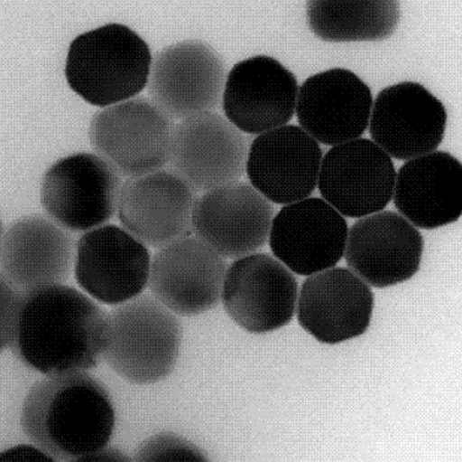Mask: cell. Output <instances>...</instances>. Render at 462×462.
Returning <instances> with one entry per match:
<instances>
[{
  "instance_id": "cell-1",
  "label": "cell",
  "mask_w": 462,
  "mask_h": 462,
  "mask_svg": "<svg viewBox=\"0 0 462 462\" xmlns=\"http://www.w3.org/2000/svg\"><path fill=\"white\" fill-rule=\"evenodd\" d=\"M108 314L65 284L25 294L13 351L44 375L87 372L104 358Z\"/></svg>"
},
{
  "instance_id": "cell-2",
  "label": "cell",
  "mask_w": 462,
  "mask_h": 462,
  "mask_svg": "<svg viewBox=\"0 0 462 462\" xmlns=\"http://www.w3.org/2000/svg\"><path fill=\"white\" fill-rule=\"evenodd\" d=\"M22 427L54 461H85L107 447L116 410L107 389L87 372L48 375L27 393Z\"/></svg>"
},
{
  "instance_id": "cell-3",
  "label": "cell",
  "mask_w": 462,
  "mask_h": 462,
  "mask_svg": "<svg viewBox=\"0 0 462 462\" xmlns=\"http://www.w3.org/2000/svg\"><path fill=\"white\" fill-rule=\"evenodd\" d=\"M149 44L123 24H106L71 41L65 78L71 90L97 108L136 98L152 70Z\"/></svg>"
},
{
  "instance_id": "cell-4",
  "label": "cell",
  "mask_w": 462,
  "mask_h": 462,
  "mask_svg": "<svg viewBox=\"0 0 462 462\" xmlns=\"http://www.w3.org/2000/svg\"><path fill=\"white\" fill-rule=\"evenodd\" d=\"M183 341L177 315L152 294L142 293L108 314L104 361L136 385L162 382L176 368Z\"/></svg>"
},
{
  "instance_id": "cell-5",
  "label": "cell",
  "mask_w": 462,
  "mask_h": 462,
  "mask_svg": "<svg viewBox=\"0 0 462 462\" xmlns=\"http://www.w3.org/2000/svg\"><path fill=\"white\" fill-rule=\"evenodd\" d=\"M173 119L150 99L136 97L92 116V149L122 176L155 173L169 164Z\"/></svg>"
},
{
  "instance_id": "cell-6",
  "label": "cell",
  "mask_w": 462,
  "mask_h": 462,
  "mask_svg": "<svg viewBox=\"0 0 462 462\" xmlns=\"http://www.w3.org/2000/svg\"><path fill=\"white\" fill-rule=\"evenodd\" d=\"M122 187V174L97 154H70L44 173L41 204L60 227L87 232L115 217Z\"/></svg>"
},
{
  "instance_id": "cell-7",
  "label": "cell",
  "mask_w": 462,
  "mask_h": 462,
  "mask_svg": "<svg viewBox=\"0 0 462 462\" xmlns=\"http://www.w3.org/2000/svg\"><path fill=\"white\" fill-rule=\"evenodd\" d=\"M225 61L210 44L187 40L152 57L147 80L150 100L172 119L217 112L224 99Z\"/></svg>"
},
{
  "instance_id": "cell-8",
  "label": "cell",
  "mask_w": 462,
  "mask_h": 462,
  "mask_svg": "<svg viewBox=\"0 0 462 462\" xmlns=\"http://www.w3.org/2000/svg\"><path fill=\"white\" fill-rule=\"evenodd\" d=\"M299 296L292 270L273 255L255 252L228 267L222 304L236 325L260 335L287 326L296 315Z\"/></svg>"
},
{
  "instance_id": "cell-9",
  "label": "cell",
  "mask_w": 462,
  "mask_h": 462,
  "mask_svg": "<svg viewBox=\"0 0 462 462\" xmlns=\"http://www.w3.org/2000/svg\"><path fill=\"white\" fill-rule=\"evenodd\" d=\"M249 143L226 116L207 112L174 126L169 169L199 193L237 183L245 174Z\"/></svg>"
},
{
  "instance_id": "cell-10",
  "label": "cell",
  "mask_w": 462,
  "mask_h": 462,
  "mask_svg": "<svg viewBox=\"0 0 462 462\" xmlns=\"http://www.w3.org/2000/svg\"><path fill=\"white\" fill-rule=\"evenodd\" d=\"M198 191L170 169L128 177L119 198L122 227L149 248L161 249L194 232Z\"/></svg>"
},
{
  "instance_id": "cell-11",
  "label": "cell",
  "mask_w": 462,
  "mask_h": 462,
  "mask_svg": "<svg viewBox=\"0 0 462 462\" xmlns=\"http://www.w3.org/2000/svg\"><path fill=\"white\" fill-rule=\"evenodd\" d=\"M396 169L373 142L358 138L331 146L321 162V198L345 218L359 219L385 211L393 200Z\"/></svg>"
},
{
  "instance_id": "cell-12",
  "label": "cell",
  "mask_w": 462,
  "mask_h": 462,
  "mask_svg": "<svg viewBox=\"0 0 462 462\" xmlns=\"http://www.w3.org/2000/svg\"><path fill=\"white\" fill-rule=\"evenodd\" d=\"M152 255L125 228L105 224L79 238L75 278L92 299L121 306L149 286Z\"/></svg>"
},
{
  "instance_id": "cell-13",
  "label": "cell",
  "mask_w": 462,
  "mask_h": 462,
  "mask_svg": "<svg viewBox=\"0 0 462 462\" xmlns=\"http://www.w3.org/2000/svg\"><path fill=\"white\" fill-rule=\"evenodd\" d=\"M447 108L415 81L383 89L373 100L369 135L392 159L411 160L436 152L447 131Z\"/></svg>"
},
{
  "instance_id": "cell-14",
  "label": "cell",
  "mask_w": 462,
  "mask_h": 462,
  "mask_svg": "<svg viewBox=\"0 0 462 462\" xmlns=\"http://www.w3.org/2000/svg\"><path fill=\"white\" fill-rule=\"evenodd\" d=\"M226 272V259L189 236L157 250L147 287L172 313L197 316L220 306Z\"/></svg>"
},
{
  "instance_id": "cell-15",
  "label": "cell",
  "mask_w": 462,
  "mask_h": 462,
  "mask_svg": "<svg viewBox=\"0 0 462 462\" xmlns=\"http://www.w3.org/2000/svg\"><path fill=\"white\" fill-rule=\"evenodd\" d=\"M78 240L53 219L26 215L3 232L2 279L20 293L64 284L77 262Z\"/></svg>"
},
{
  "instance_id": "cell-16",
  "label": "cell",
  "mask_w": 462,
  "mask_h": 462,
  "mask_svg": "<svg viewBox=\"0 0 462 462\" xmlns=\"http://www.w3.org/2000/svg\"><path fill=\"white\" fill-rule=\"evenodd\" d=\"M276 208L251 184L232 183L198 200L194 234L226 259H238L268 244Z\"/></svg>"
},
{
  "instance_id": "cell-17",
  "label": "cell",
  "mask_w": 462,
  "mask_h": 462,
  "mask_svg": "<svg viewBox=\"0 0 462 462\" xmlns=\"http://www.w3.org/2000/svg\"><path fill=\"white\" fill-rule=\"evenodd\" d=\"M423 236L398 212L382 211L348 228L344 259L348 269L373 288L405 283L422 262Z\"/></svg>"
},
{
  "instance_id": "cell-18",
  "label": "cell",
  "mask_w": 462,
  "mask_h": 462,
  "mask_svg": "<svg viewBox=\"0 0 462 462\" xmlns=\"http://www.w3.org/2000/svg\"><path fill=\"white\" fill-rule=\"evenodd\" d=\"M348 224L323 198L283 205L273 218V255L294 275L310 277L333 269L344 258Z\"/></svg>"
},
{
  "instance_id": "cell-19",
  "label": "cell",
  "mask_w": 462,
  "mask_h": 462,
  "mask_svg": "<svg viewBox=\"0 0 462 462\" xmlns=\"http://www.w3.org/2000/svg\"><path fill=\"white\" fill-rule=\"evenodd\" d=\"M300 85L290 70L269 56L246 58L226 78L222 108L248 135H263L289 125L296 115Z\"/></svg>"
},
{
  "instance_id": "cell-20",
  "label": "cell",
  "mask_w": 462,
  "mask_h": 462,
  "mask_svg": "<svg viewBox=\"0 0 462 462\" xmlns=\"http://www.w3.org/2000/svg\"><path fill=\"white\" fill-rule=\"evenodd\" d=\"M374 310L372 287L350 269L335 266L307 277L297 301V320L311 337L338 344L365 335Z\"/></svg>"
},
{
  "instance_id": "cell-21",
  "label": "cell",
  "mask_w": 462,
  "mask_h": 462,
  "mask_svg": "<svg viewBox=\"0 0 462 462\" xmlns=\"http://www.w3.org/2000/svg\"><path fill=\"white\" fill-rule=\"evenodd\" d=\"M323 149L300 126L286 125L256 137L249 146V183L275 204L310 198L318 187Z\"/></svg>"
},
{
  "instance_id": "cell-22",
  "label": "cell",
  "mask_w": 462,
  "mask_h": 462,
  "mask_svg": "<svg viewBox=\"0 0 462 462\" xmlns=\"http://www.w3.org/2000/svg\"><path fill=\"white\" fill-rule=\"evenodd\" d=\"M373 108L371 88L354 71L333 68L300 87L296 115L300 128L319 145L335 146L362 138Z\"/></svg>"
},
{
  "instance_id": "cell-23",
  "label": "cell",
  "mask_w": 462,
  "mask_h": 462,
  "mask_svg": "<svg viewBox=\"0 0 462 462\" xmlns=\"http://www.w3.org/2000/svg\"><path fill=\"white\" fill-rule=\"evenodd\" d=\"M417 229L433 231L462 215V167L450 153L436 150L407 160L396 171L393 200Z\"/></svg>"
},
{
  "instance_id": "cell-24",
  "label": "cell",
  "mask_w": 462,
  "mask_h": 462,
  "mask_svg": "<svg viewBox=\"0 0 462 462\" xmlns=\"http://www.w3.org/2000/svg\"><path fill=\"white\" fill-rule=\"evenodd\" d=\"M396 0H311L307 22L314 35L327 42H361L389 39L398 29Z\"/></svg>"
},
{
  "instance_id": "cell-25",
  "label": "cell",
  "mask_w": 462,
  "mask_h": 462,
  "mask_svg": "<svg viewBox=\"0 0 462 462\" xmlns=\"http://www.w3.org/2000/svg\"><path fill=\"white\" fill-rule=\"evenodd\" d=\"M207 455L197 445L172 432L156 434L143 441L136 451L134 461H208Z\"/></svg>"
},
{
  "instance_id": "cell-26",
  "label": "cell",
  "mask_w": 462,
  "mask_h": 462,
  "mask_svg": "<svg viewBox=\"0 0 462 462\" xmlns=\"http://www.w3.org/2000/svg\"><path fill=\"white\" fill-rule=\"evenodd\" d=\"M25 294L2 279V349H13Z\"/></svg>"
},
{
  "instance_id": "cell-27",
  "label": "cell",
  "mask_w": 462,
  "mask_h": 462,
  "mask_svg": "<svg viewBox=\"0 0 462 462\" xmlns=\"http://www.w3.org/2000/svg\"><path fill=\"white\" fill-rule=\"evenodd\" d=\"M2 462L6 461H54V458L37 445H18L5 451L0 457Z\"/></svg>"
},
{
  "instance_id": "cell-28",
  "label": "cell",
  "mask_w": 462,
  "mask_h": 462,
  "mask_svg": "<svg viewBox=\"0 0 462 462\" xmlns=\"http://www.w3.org/2000/svg\"><path fill=\"white\" fill-rule=\"evenodd\" d=\"M129 458L125 457L121 451L109 448H102L101 450L96 451L90 457L85 458V461H128Z\"/></svg>"
}]
</instances>
